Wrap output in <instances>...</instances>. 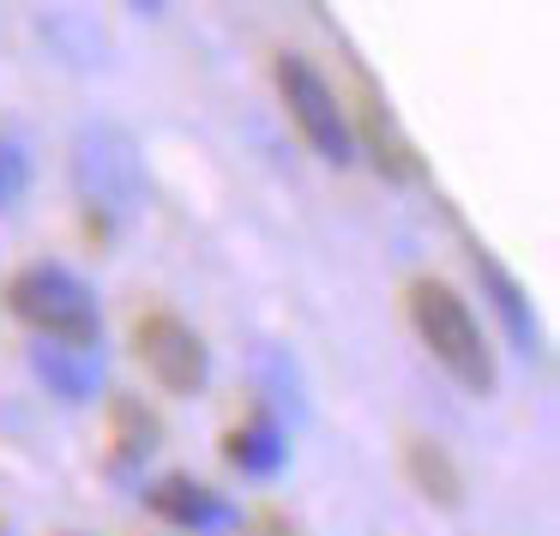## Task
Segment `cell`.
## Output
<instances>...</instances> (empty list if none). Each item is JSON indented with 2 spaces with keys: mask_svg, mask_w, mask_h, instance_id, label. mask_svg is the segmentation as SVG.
<instances>
[{
  "mask_svg": "<svg viewBox=\"0 0 560 536\" xmlns=\"http://www.w3.org/2000/svg\"><path fill=\"white\" fill-rule=\"evenodd\" d=\"M133 356L145 362V374L158 380L163 392H199L211 380V350L182 314L170 307H145L133 319Z\"/></svg>",
  "mask_w": 560,
  "mask_h": 536,
  "instance_id": "cell-4",
  "label": "cell"
},
{
  "mask_svg": "<svg viewBox=\"0 0 560 536\" xmlns=\"http://www.w3.org/2000/svg\"><path fill=\"white\" fill-rule=\"evenodd\" d=\"M7 314L31 326L43 343H67V350H97L103 338L97 290L61 259H37L7 278Z\"/></svg>",
  "mask_w": 560,
  "mask_h": 536,
  "instance_id": "cell-2",
  "label": "cell"
},
{
  "mask_svg": "<svg viewBox=\"0 0 560 536\" xmlns=\"http://www.w3.org/2000/svg\"><path fill=\"white\" fill-rule=\"evenodd\" d=\"M271 79H278V97H283V109H290V127L302 133V145L314 151L319 163H331V170L355 163L350 103L338 97V85H331L307 55H278Z\"/></svg>",
  "mask_w": 560,
  "mask_h": 536,
  "instance_id": "cell-3",
  "label": "cell"
},
{
  "mask_svg": "<svg viewBox=\"0 0 560 536\" xmlns=\"http://www.w3.org/2000/svg\"><path fill=\"white\" fill-rule=\"evenodd\" d=\"M410 476L428 488V500H446V506H458V470H452V458H446L440 446L416 440V446H410Z\"/></svg>",
  "mask_w": 560,
  "mask_h": 536,
  "instance_id": "cell-11",
  "label": "cell"
},
{
  "mask_svg": "<svg viewBox=\"0 0 560 536\" xmlns=\"http://www.w3.org/2000/svg\"><path fill=\"white\" fill-rule=\"evenodd\" d=\"M350 139H355V151L374 158V170L386 175V182H422V163H416L410 139L398 133V121H392V109L380 97H355Z\"/></svg>",
  "mask_w": 560,
  "mask_h": 536,
  "instance_id": "cell-6",
  "label": "cell"
},
{
  "mask_svg": "<svg viewBox=\"0 0 560 536\" xmlns=\"http://www.w3.org/2000/svg\"><path fill=\"white\" fill-rule=\"evenodd\" d=\"M139 13H163V0H133Z\"/></svg>",
  "mask_w": 560,
  "mask_h": 536,
  "instance_id": "cell-13",
  "label": "cell"
},
{
  "mask_svg": "<svg viewBox=\"0 0 560 536\" xmlns=\"http://www.w3.org/2000/svg\"><path fill=\"white\" fill-rule=\"evenodd\" d=\"M223 458H230L242 476L266 482V476L283 470V458H290V440H283V428L271 422L266 410H259V416H247L242 428H230V440H223Z\"/></svg>",
  "mask_w": 560,
  "mask_h": 536,
  "instance_id": "cell-7",
  "label": "cell"
},
{
  "mask_svg": "<svg viewBox=\"0 0 560 536\" xmlns=\"http://www.w3.org/2000/svg\"><path fill=\"white\" fill-rule=\"evenodd\" d=\"M37 380L55 392V398H67V404H85V398H97V386H103V362H97V350H67V343H43L37 356Z\"/></svg>",
  "mask_w": 560,
  "mask_h": 536,
  "instance_id": "cell-8",
  "label": "cell"
},
{
  "mask_svg": "<svg viewBox=\"0 0 560 536\" xmlns=\"http://www.w3.org/2000/svg\"><path fill=\"white\" fill-rule=\"evenodd\" d=\"M470 266H476V278H482V290L494 295V314L506 319V331H512V343H518L524 356H536V319H530V302H524V290L500 271V259L494 254H482V247H470Z\"/></svg>",
  "mask_w": 560,
  "mask_h": 536,
  "instance_id": "cell-9",
  "label": "cell"
},
{
  "mask_svg": "<svg viewBox=\"0 0 560 536\" xmlns=\"http://www.w3.org/2000/svg\"><path fill=\"white\" fill-rule=\"evenodd\" d=\"M25 187H31V158H25V145L0 133V211L19 206V199H25Z\"/></svg>",
  "mask_w": 560,
  "mask_h": 536,
  "instance_id": "cell-12",
  "label": "cell"
},
{
  "mask_svg": "<svg viewBox=\"0 0 560 536\" xmlns=\"http://www.w3.org/2000/svg\"><path fill=\"white\" fill-rule=\"evenodd\" d=\"M145 506L158 512L163 524L187 531V536H223V531H235V524H242V512L230 506V494H218L211 482H194L187 470L158 476V482L145 488Z\"/></svg>",
  "mask_w": 560,
  "mask_h": 536,
  "instance_id": "cell-5",
  "label": "cell"
},
{
  "mask_svg": "<svg viewBox=\"0 0 560 536\" xmlns=\"http://www.w3.org/2000/svg\"><path fill=\"white\" fill-rule=\"evenodd\" d=\"M109 416H115V470H127V464H139V458H151V452H158L163 422L139 398H115Z\"/></svg>",
  "mask_w": 560,
  "mask_h": 536,
  "instance_id": "cell-10",
  "label": "cell"
},
{
  "mask_svg": "<svg viewBox=\"0 0 560 536\" xmlns=\"http://www.w3.org/2000/svg\"><path fill=\"white\" fill-rule=\"evenodd\" d=\"M404 307H410V326H416V338L428 343V356H434V362L446 368L464 392L488 398L500 374H494V343H488L476 307L464 302L446 278H428V271H422V278H410Z\"/></svg>",
  "mask_w": 560,
  "mask_h": 536,
  "instance_id": "cell-1",
  "label": "cell"
}]
</instances>
